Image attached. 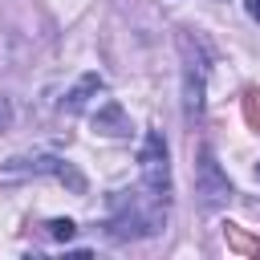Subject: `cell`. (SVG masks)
<instances>
[{
  "label": "cell",
  "mask_w": 260,
  "mask_h": 260,
  "mask_svg": "<svg viewBox=\"0 0 260 260\" xmlns=\"http://www.w3.org/2000/svg\"><path fill=\"white\" fill-rule=\"evenodd\" d=\"M167 219V199L154 195L150 187H142V195H118L114 199V215H110V236L114 240H138V236H154Z\"/></svg>",
  "instance_id": "obj_1"
},
{
  "label": "cell",
  "mask_w": 260,
  "mask_h": 260,
  "mask_svg": "<svg viewBox=\"0 0 260 260\" xmlns=\"http://www.w3.org/2000/svg\"><path fill=\"white\" fill-rule=\"evenodd\" d=\"M41 175H49V179L65 183L73 195H85V179H81V171H77L73 162L57 158V154H16V158H8V162L0 167V183H16V179H41Z\"/></svg>",
  "instance_id": "obj_2"
},
{
  "label": "cell",
  "mask_w": 260,
  "mask_h": 260,
  "mask_svg": "<svg viewBox=\"0 0 260 260\" xmlns=\"http://www.w3.org/2000/svg\"><path fill=\"white\" fill-rule=\"evenodd\" d=\"M179 53H183V106L195 118L203 110V89H207V49L183 32L179 37Z\"/></svg>",
  "instance_id": "obj_3"
},
{
  "label": "cell",
  "mask_w": 260,
  "mask_h": 260,
  "mask_svg": "<svg viewBox=\"0 0 260 260\" xmlns=\"http://www.w3.org/2000/svg\"><path fill=\"white\" fill-rule=\"evenodd\" d=\"M138 175H142V187L171 199V154H167V138L158 130H150L138 150Z\"/></svg>",
  "instance_id": "obj_4"
},
{
  "label": "cell",
  "mask_w": 260,
  "mask_h": 260,
  "mask_svg": "<svg viewBox=\"0 0 260 260\" xmlns=\"http://www.w3.org/2000/svg\"><path fill=\"white\" fill-rule=\"evenodd\" d=\"M195 195H199V203H203L207 211L232 199V183H228V175L219 171V162H215V154H211L207 146H199V162H195Z\"/></svg>",
  "instance_id": "obj_5"
},
{
  "label": "cell",
  "mask_w": 260,
  "mask_h": 260,
  "mask_svg": "<svg viewBox=\"0 0 260 260\" xmlns=\"http://www.w3.org/2000/svg\"><path fill=\"white\" fill-rule=\"evenodd\" d=\"M93 134H106V138H126L130 134V118H126V110L114 98H106L93 110Z\"/></svg>",
  "instance_id": "obj_6"
},
{
  "label": "cell",
  "mask_w": 260,
  "mask_h": 260,
  "mask_svg": "<svg viewBox=\"0 0 260 260\" xmlns=\"http://www.w3.org/2000/svg\"><path fill=\"white\" fill-rule=\"evenodd\" d=\"M102 89H106V81H102L98 73H85V77H81V81H77V85L65 93L61 110H65V114H81V110H85V106H89V102H93Z\"/></svg>",
  "instance_id": "obj_7"
},
{
  "label": "cell",
  "mask_w": 260,
  "mask_h": 260,
  "mask_svg": "<svg viewBox=\"0 0 260 260\" xmlns=\"http://www.w3.org/2000/svg\"><path fill=\"white\" fill-rule=\"evenodd\" d=\"M223 244H228V252H236V256H260V240L248 232V228H240V223H223Z\"/></svg>",
  "instance_id": "obj_8"
},
{
  "label": "cell",
  "mask_w": 260,
  "mask_h": 260,
  "mask_svg": "<svg viewBox=\"0 0 260 260\" xmlns=\"http://www.w3.org/2000/svg\"><path fill=\"white\" fill-rule=\"evenodd\" d=\"M240 106H244V122H248L252 130H260V89H256V85H252V89H244Z\"/></svg>",
  "instance_id": "obj_9"
},
{
  "label": "cell",
  "mask_w": 260,
  "mask_h": 260,
  "mask_svg": "<svg viewBox=\"0 0 260 260\" xmlns=\"http://www.w3.org/2000/svg\"><path fill=\"white\" fill-rule=\"evenodd\" d=\"M45 232H49L53 240H73V236H77V223H73V219H49Z\"/></svg>",
  "instance_id": "obj_10"
},
{
  "label": "cell",
  "mask_w": 260,
  "mask_h": 260,
  "mask_svg": "<svg viewBox=\"0 0 260 260\" xmlns=\"http://www.w3.org/2000/svg\"><path fill=\"white\" fill-rule=\"evenodd\" d=\"M8 122H12V106L8 98H0V130H8Z\"/></svg>",
  "instance_id": "obj_11"
},
{
  "label": "cell",
  "mask_w": 260,
  "mask_h": 260,
  "mask_svg": "<svg viewBox=\"0 0 260 260\" xmlns=\"http://www.w3.org/2000/svg\"><path fill=\"white\" fill-rule=\"evenodd\" d=\"M244 8H248V16H252V20H260V0H244Z\"/></svg>",
  "instance_id": "obj_12"
},
{
  "label": "cell",
  "mask_w": 260,
  "mask_h": 260,
  "mask_svg": "<svg viewBox=\"0 0 260 260\" xmlns=\"http://www.w3.org/2000/svg\"><path fill=\"white\" fill-rule=\"evenodd\" d=\"M256 179H260V162H256Z\"/></svg>",
  "instance_id": "obj_13"
}]
</instances>
